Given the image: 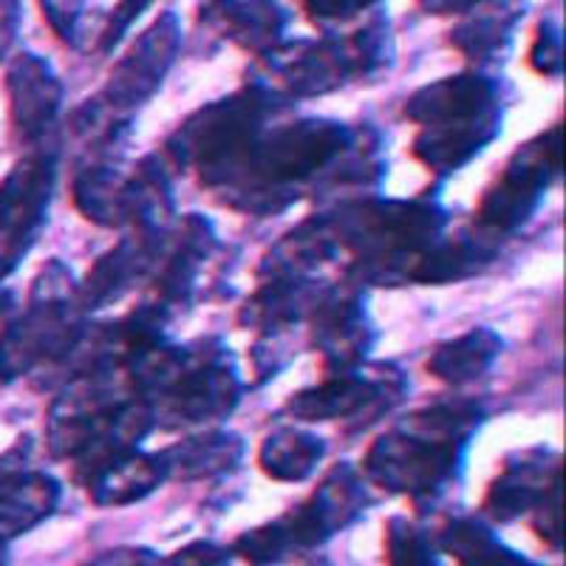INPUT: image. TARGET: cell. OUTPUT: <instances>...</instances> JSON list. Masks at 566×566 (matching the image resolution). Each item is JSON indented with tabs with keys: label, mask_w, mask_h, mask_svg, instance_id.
<instances>
[{
	"label": "cell",
	"mask_w": 566,
	"mask_h": 566,
	"mask_svg": "<svg viewBox=\"0 0 566 566\" xmlns=\"http://www.w3.org/2000/svg\"><path fill=\"white\" fill-rule=\"evenodd\" d=\"M352 136V125L337 119H297L266 128L205 187L230 210L277 216L306 193H326L328 176Z\"/></svg>",
	"instance_id": "cell-1"
},
{
	"label": "cell",
	"mask_w": 566,
	"mask_h": 566,
	"mask_svg": "<svg viewBox=\"0 0 566 566\" xmlns=\"http://www.w3.org/2000/svg\"><path fill=\"white\" fill-rule=\"evenodd\" d=\"M484 422L476 399H451L411 413L382 433L366 453V476L388 493L408 495L417 507H431L459 482L470 439Z\"/></svg>",
	"instance_id": "cell-2"
},
{
	"label": "cell",
	"mask_w": 566,
	"mask_h": 566,
	"mask_svg": "<svg viewBox=\"0 0 566 566\" xmlns=\"http://www.w3.org/2000/svg\"><path fill=\"white\" fill-rule=\"evenodd\" d=\"M128 391L142 399L161 428H187L224 419L241 402L235 357L219 337H201L187 346L159 343L125 366Z\"/></svg>",
	"instance_id": "cell-3"
},
{
	"label": "cell",
	"mask_w": 566,
	"mask_h": 566,
	"mask_svg": "<svg viewBox=\"0 0 566 566\" xmlns=\"http://www.w3.org/2000/svg\"><path fill=\"white\" fill-rule=\"evenodd\" d=\"M326 216L340 252L352 255L354 283H408L413 264L444 235L448 212L433 199H340Z\"/></svg>",
	"instance_id": "cell-4"
},
{
	"label": "cell",
	"mask_w": 566,
	"mask_h": 566,
	"mask_svg": "<svg viewBox=\"0 0 566 566\" xmlns=\"http://www.w3.org/2000/svg\"><path fill=\"white\" fill-rule=\"evenodd\" d=\"M156 428L150 408L114 382V374H85L63 382L49 408L45 442L57 459L74 464L77 484L116 462Z\"/></svg>",
	"instance_id": "cell-5"
},
{
	"label": "cell",
	"mask_w": 566,
	"mask_h": 566,
	"mask_svg": "<svg viewBox=\"0 0 566 566\" xmlns=\"http://www.w3.org/2000/svg\"><path fill=\"white\" fill-rule=\"evenodd\" d=\"M402 114L419 125L413 156L437 176H451L499 139L504 94L499 80L462 71L413 91Z\"/></svg>",
	"instance_id": "cell-6"
},
{
	"label": "cell",
	"mask_w": 566,
	"mask_h": 566,
	"mask_svg": "<svg viewBox=\"0 0 566 566\" xmlns=\"http://www.w3.org/2000/svg\"><path fill=\"white\" fill-rule=\"evenodd\" d=\"M80 283L63 261H49L34 277L29 306L0 323V386L32 371H60L88 332Z\"/></svg>",
	"instance_id": "cell-7"
},
{
	"label": "cell",
	"mask_w": 566,
	"mask_h": 566,
	"mask_svg": "<svg viewBox=\"0 0 566 566\" xmlns=\"http://www.w3.org/2000/svg\"><path fill=\"white\" fill-rule=\"evenodd\" d=\"M371 504L366 482L348 462L335 464L315 493L275 522L255 527L232 544L235 558L247 566H272L326 544L332 535L354 524Z\"/></svg>",
	"instance_id": "cell-8"
},
{
	"label": "cell",
	"mask_w": 566,
	"mask_h": 566,
	"mask_svg": "<svg viewBox=\"0 0 566 566\" xmlns=\"http://www.w3.org/2000/svg\"><path fill=\"white\" fill-rule=\"evenodd\" d=\"M283 108L286 103L264 85L247 83L230 97L216 99L187 116L165 145L168 159L179 170H196L205 185L232 159H239Z\"/></svg>",
	"instance_id": "cell-9"
},
{
	"label": "cell",
	"mask_w": 566,
	"mask_h": 566,
	"mask_svg": "<svg viewBox=\"0 0 566 566\" xmlns=\"http://www.w3.org/2000/svg\"><path fill=\"white\" fill-rule=\"evenodd\" d=\"M354 80H368L360 52L348 38L283 40L277 49L258 57L252 83L264 85L281 103L312 99L340 91Z\"/></svg>",
	"instance_id": "cell-10"
},
{
	"label": "cell",
	"mask_w": 566,
	"mask_h": 566,
	"mask_svg": "<svg viewBox=\"0 0 566 566\" xmlns=\"http://www.w3.org/2000/svg\"><path fill=\"white\" fill-rule=\"evenodd\" d=\"M560 174V125L530 139L504 165L502 176L488 187L476 210V227L499 239L522 230Z\"/></svg>",
	"instance_id": "cell-11"
},
{
	"label": "cell",
	"mask_w": 566,
	"mask_h": 566,
	"mask_svg": "<svg viewBox=\"0 0 566 566\" xmlns=\"http://www.w3.org/2000/svg\"><path fill=\"white\" fill-rule=\"evenodd\" d=\"M408 382L397 366H357L352 371L328 374L326 380L292 394L286 411L303 422H335V419H371L382 417L402 402Z\"/></svg>",
	"instance_id": "cell-12"
},
{
	"label": "cell",
	"mask_w": 566,
	"mask_h": 566,
	"mask_svg": "<svg viewBox=\"0 0 566 566\" xmlns=\"http://www.w3.org/2000/svg\"><path fill=\"white\" fill-rule=\"evenodd\" d=\"M57 156L34 150L23 156L0 181V283L32 252L49 219Z\"/></svg>",
	"instance_id": "cell-13"
},
{
	"label": "cell",
	"mask_w": 566,
	"mask_h": 566,
	"mask_svg": "<svg viewBox=\"0 0 566 566\" xmlns=\"http://www.w3.org/2000/svg\"><path fill=\"white\" fill-rule=\"evenodd\" d=\"M181 52V20L176 12H161L116 60L108 83L97 97L119 116H134L136 108L154 97Z\"/></svg>",
	"instance_id": "cell-14"
},
{
	"label": "cell",
	"mask_w": 566,
	"mask_h": 566,
	"mask_svg": "<svg viewBox=\"0 0 566 566\" xmlns=\"http://www.w3.org/2000/svg\"><path fill=\"white\" fill-rule=\"evenodd\" d=\"M310 323L312 346L321 352L323 368L328 374L352 371V368L363 366L377 340L366 301L354 283L323 286L310 312Z\"/></svg>",
	"instance_id": "cell-15"
},
{
	"label": "cell",
	"mask_w": 566,
	"mask_h": 566,
	"mask_svg": "<svg viewBox=\"0 0 566 566\" xmlns=\"http://www.w3.org/2000/svg\"><path fill=\"white\" fill-rule=\"evenodd\" d=\"M216 250H219V232L212 221L205 219L201 212H187L165 235L159 261L150 275L156 301L170 312L190 306L199 295L201 275Z\"/></svg>",
	"instance_id": "cell-16"
},
{
	"label": "cell",
	"mask_w": 566,
	"mask_h": 566,
	"mask_svg": "<svg viewBox=\"0 0 566 566\" xmlns=\"http://www.w3.org/2000/svg\"><path fill=\"white\" fill-rule=\"evenodd\" d=\"M168 230H130L119 244L99 255L97 264L91 266L85 281L80 283L85 312L123 301L139 283L150 281Z\"/></svg>",
	"instance_id": "cell-17"
},
{
	"label": "cell",
	"mask_w": 566,
	"mask_h": 566,
	"mask_svg": "<svg viewBox=\"0 0 566 566\" xmlns=\"http://www.w3.org/2000/svg\"><path fill=\"white\" fill-rule=\"evenodd\" d=\"M9 119L14 139L34 145L49 134L63 108V83L54 74L52 63L40 54L23 52L7 69Z\"/></svg>",
	"instance_id": "cell-18"
},
{
	"label": "cell",
	"mask_w": 566,
	"mask_h": 566,
	"mask_svg": "<svg viewBox=\"0 0 566 566\" xmlns=\"http://www.w3.org/2000/svg\"><path fill=\"white\" fill-rule=\"evenodd\" d=\"M560 479V457L549 448H527L515 451L504 459L502 473L493 479L488 495H484V510L495 522H515L518 515L533 513Z\"/></svg>",
	"instance_id": "cell-19"
},
{
	"label": "cell",
	"mask_w": 566,
	"mask_h": 566,
	"mask_svg": "<svg viewBox=\"0 0 566 566\" xmlns=\"http://www.w3.org/2000/svg\"><path fill=\"white\" fill-rule=\"evenodd\" d=\"M530 0H482L464 12L462 23L451 32V45L479 69L507 60L515 29L527 14Z\"/></svg>",
	"instance_id": "cell-20"
},
{
	"label": "cell",
	"mask_w": 566,
	"mask_h": 566,
	"mask_svg": "<svg viewBox=\"0 0 566 566\" xmlns=\"http://www.w3.org/2000/svg\"><path fill=\"white\" fill-rule=\"evenodd\" d=\"M60 482L43 470L0 468V547L43 524L60 504Z\"/></svg>",
	"instance_id": "cell-21"
},
{
	"label": "cell",
	"mask_w": 566,
	"mask_h": 566,
	"mask_svg": "<svg viewBox=\"0 0 566 566\" xmlns=\"http://www.w3.org/2000/svg\"><path fill=\"white\" fill-rule=\"evenodd\" d=\"M502 250V239L493 232L482 230H462L457 235H442L437 244L419 255L413 264L408 283H457L479 275L484 266H490Z\"/></svg>",
	"instance_id": "cell-22"
},
{
	"label": "cell",
	"mask_w": 566,
	"mask_h": 566,
	"mask_svg": "<svg viewBox=\"0 0 566 566\" xmlns=\"http://www.w3.org/2000/svg\"><path fill=\"white\" fill-rule=\"evenodd\" d=\"M207 14L244 52L264 57L286 40L290 12L277 0H210Z\"/></svg>",
	"instance_id": "cell-23"
},
{
	"label": "cell",
	"mask_w": 566,
	"mask_h": 566,
	"mask_svg": "<svg viewBox=\"0 0 566 566\" xmlns=\"http://www.w3.org/2000/svg\"><path fill=\"white\" fill-rule=\"evenodd\" d=\"M165 476L193 482L232 473L244 459V439L232 431H205L159 451Z\"/></svg>",
	"instance_id": "cell-24"
},
{
	"label": "cell",
	"mask_w": 566,
	"mask_h": 566,
	"mask_svg": "<svg viewBox=\"0 0 566 566\" xmlns=\"http://www.w3.org/2000/svg\"><path fill=\"white\" fill-rule=\"evenodd\" d=\"M165 482H168V476H165V464H161L159 453L130 451L116 462L105 464L83 488L88 490L91 502L99 504V507H125V504L142 502L145 495H150Z\"/></svg>",
	"instance_id": "cell-25"
},
{
	"label": "cell",
	"mask_w": 566,
	"mask_h": 566,
	"mask_svg": "<svg viewBox=\"0 0 566 566\" xmlns=\"http://www.w3.org/2000/svg\"><path fill=\"white\" fill-rule=\"evenodd\" d=\"M502 348L504 340L495 335L493 328H470L453 340L433 346L424 368L431 377L448 382V386H464V382L484 377L493 368V363L502 357Z\"/></svg>",
	"instance_id": "cell-26"
},
{
	"label": "cell",
	"mask_w": 566,
	"mask_h": 566,
	"mask_svg": "<svg viewBox=\"0 0 566 566\" xmlns=\"http://www.w3.org/2000/svg\"><path fill=\"white\" fill-rule=\"evenodd\" d=\"M74 205L99 227H128V174L97 159L74 176Z\"/></svg>",
	"instance_id": "cell-27"
},
{
	"label": "cell",
	"mask_w": 566,
	"mask_h": 566,
	"mask_svg": "<svg viewBox=\"0 0 566 566\" xmlns=\"http://www.w3.org/2000/svg\"><path fill=\"white\" fill-rule=\"evenodd\" d=\"M323 457H326V442L317 433L286 424L261 442L258 464L275 482H303L315 473Z\"/></svg>",
	"instance_id": "cell-28"
},
{
	"label": "cell",
	"mask_w": 566,
	"mask_h": 566,
	"mask_svg": "<svg viewBox=\"0 0 566 566\" xmlns=\"http://www.w3.org/2000/svg\"><path fill=\"white\" fill-rule=\"evenodd\" d=\"M437 544L459 566H538L515 549L504 547L488 524L470 515H457L444 524Z\"/></svg>",
	"instance_id": "cell-29"
},
{
	"label": "cell",
	"mask_w": 566,
	"mask_h": 566,
	"mask_svg": "<svg viewBox=\"0 0 566 566\" xmlns=\"http://www.w3.org/2000/svg\"><path fill=\"white\" fill-rule=\"evenodd\" d=\"M388 566H442L437 541L408 518H391L386 533Z\"/></svg>",
	"instance_id": "cell-30"
},
{
	"label": "cell",
	"mask_w": 566,
	"mask_h": 566,
	"mask_svg": "<svg viewBox=\"0 0 566 566\" xmlns=\"http://www.w3.org/2000/svg\"><path fill=\"white\" fill-rule=\"evenodd\" d=\"M38 3L57 40H63L65 45H80L88 0H38Z\"/></svg>",
	"instance_id": "cell-31"
},
{
	"label": "cell",
	"mask_w": 566,
	"mask_h": 566,
	"mask_svg": "<svg viewBox=\"0 0 566 566\" xmlns=\"http://www.w3.org/2000/svg\"><path fill=\"white\" fill-rule=\"evenodd\" d=\"M530 65L544 77H560L564 69V38L555 20H541L530 45Z\"/></svg>",
	"instance_id": "cell-32"
},
{
	"label": "cell",
	"mask_w": 566,
	"mask_h": 566,
	"mask_svg": "<svg viewBox=\"0 0 566 566\" xmlns=\"http://www.w3.org/2000/svg\"><path fill=\"white\" fill-rule=\"evenodd\" d=\"M156 0H119L114 12H111L108 23H105L103 34H99V49H103V52H114L116 45L125 40V34L130 32V27H134L136 20L148 12Z\"/></svg>",
	"instance_id": "cell-33"
},
{
	"label": "cell",
	"mask_w": 566,
	"mask_h": 566,
	"mask_svg": "<svg viewBox=\"0 0 566 566\" xmlns=\"http://www.w3.org/2000/svg\"><path fill=\"white\" fill-rule=\"evenodd\" d=\"M168 566H235V553L210 541H193L170 555Z\"/></svg>",
	"instance_id": "cell-34"
},
{
	"label": "cell",
	"mask_w": 566,
	"mask_h": 566,
	"mask_svg": "<svg viewBox=\"0 0 566 566\" xmlns=\"http://www.w3.org/2000/svg\"><path fill=\"white\" fill-rule=\"evenodd\" d=\"M535 513V533L547 541L549 547H560V479L547 490V495L541 499Z\"/></svg>",
	"instance_id": "cell-35"
},
{
	"label": "cell",
	"mask_w": 566,
	"mask_h": 566,
	"mask_svg": "<svg viewBox=\"0 0 566 566\" xmlns=\"http://www.w3.org/2000/svg\"><path fill=\"white\" fill-rule=\"evenodd\" d=\"M303 9L317 27H332V23H343L354 14L366 12L363 0H303Z\"/></svg>",
	"instance_id": "cell-36"
},
{
	"label": "cell",
	"mask_w": 566,
	"mask_h": 566,
	"mask_svg": "<svg viewBox=\"0 0 566 566\" xmlns=\"http://www.w3.org/2000/svg\"><path fill=\"white\" fill-rule=\"evenodd\" d=\"M88 566H161V564L150 549L119 547V549H111V553L97 555Z\"/></svg>",
	"instance_id": "cell-37"
},
{
	"label": "cell",
	"mask_w": 566,
	"mask_h": 566,
	"mask_svg": "<svg viewBox=\"0 0 566 566\" xmlns=\"http://www.w3.org/2000/svg\"><path fill=\"white\" fill-rule=\"evenodd\" d=\"M482 3V0H419V7L428 14H464Z\"/></svg>",
	"instance_id": "cell-38"
},
{
	"label": "cell",
	"mask_w": 566,
	"mask_h": 566,
	"mask_svg": "<svg viewBox=\"0 0 566 566\" xmlns=\"http://www.w3.org/2000/svg\"><path fill=\"white\" fill-rule=\"evenodd\" d=\"M0 566H7V549L0 547Z\"/></svg>",
	"instance_id": "cell-39"
}]
</instances>
